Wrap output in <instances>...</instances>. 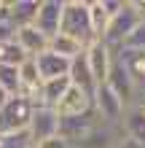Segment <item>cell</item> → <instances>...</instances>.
Returning <instances> with one entry per match:
<instances>
[{
	"label": "cell",
	"mask_w": 145,
	"mask_h": 148,
	"mask_svg": "<svg viewBox=\"0 0 145 148\" xmlns=\"http://www.w3.org/2000/svg\"><path fill=\"white\" fill-rule=\"evenodd\" d=\"M62 35L75 38L83 46H91L97 38L91 32V19H89V0H65V11H62Z\"/></svg>",
	"instance_id": "1"
},
{
	"label": "cell",
	"mask_w": 145,
	"mask_h": 148,
	"mask_svg": "<svg viewBox=\"0 0 145 148\" xmlns=\"http://www.w3.org/2000/svg\"><path fill=\"white\" fill-rule=\"evenodd\" d=\"M140 24H142V14L137 11V3H134V0H124V8L110 19L108 32H105V38H102V40H105L108 46L113 49V54H116V51L124 49L126 38H129Z\"/></svg>",
	"instance_id": "2"
},
{
	"label": "cell",
	"mask_w": 145,
	"mask_h": 148,
	"mask_svg": "<svg viewBox=\"0 0 145 148\" xmlns=\"http://www.w3.org/2000/svg\"><path fill=\"white\" fill-rule=\"evenodd\" d=\"M35 105L27 97H11L0 110V135H11V132H24L32 121Z\"/></svg>",
	"instance_id": "3"
},
{
	"label": "cell",
	"mask_w": 145,
	"mask_h": 148,
	"mask_svg": "<svg viewBox=\"0 0 145 148\" xmlns=\"http://www.w3.org/2000/svg\"><path fill=\"white\" fill-rule=\"evenodd\" d=\"M124 113H126V105L121 102V97L108 84L97 86V92H94V116H97V121H102L108 127H121Z\"/></svg>",
	"instance_id": "4"
},
{
	"label": "cell",
	"mask_w": 145,
	"mask_h": 148,
	"mask_svg": "<svg viewBox=\"0 0 145 148\" xmlns=\"http://www.w3.org/2000/svg\"><path fill=\"white\" fill-rule=\"evenodd\" d=\"M27 132H30V137H32V145L48 143L51 137L59 135V113H57L54 108H35Z\"/></svg>",
	"instance_id": "5"
},
{
	"label": "cell",
	"mask_w": 145,
	"mask_h": 148,
	"mask_svg": "<svg viewBox=\"0 0 145 148\" xmlns=\"http://www.w3.org/2000/svg\"><path fill=\"white\" fill-rule=\"evenodd\" d=\"M108 86L113 89L121 102L126 108L134 105V102H140V92H137V84L132 81V75L126 73V67L121 65V59L113 57V65H110V75H108Z\"/></svg>",
	"instance_id": "6"
},
{
	"label": "cell",
	"mask_w": 145,
	"mask_h": 148,
	"mask_svg": "<svg viewBox=\"0 0 145 148\" xmlns=\"http://www.w3.org/2000/svg\"><path fill=\"white\" fill-rule=\"evenodd\" d=\"M97 127V116L94 110L86 113V116H59V137L67 140L73 148L81 140H86V135Z\"/></svg>",
	"instance_id": "7"
},
{
	"label": "cell",
	"mask_w": 145,
	"mask_h": 148,
	"mask_svg": "<svg viewBox=\"0 0 145 148\" xmlns=\"http://www.w3.org/2000/svg\"><path fill=\"white\" fill-rule=\"evenodd\" d=\"M113 57H116V54H113V49H110L105 40H94V43L86 49V62H89V70H91V75H94L97 86L108 84Z\"/></svg>",
	"instance_id": "8"
},
{
	"label": "cell",
	"mask_w": 145,
	"mask_h": 148,
	"mask_svg": "<svg viewBox=\"0 0 145 148\" xmlns=\"http://www.w3.org/2000/svg\"><path fill=\"white\" fill-rule=\"evenodd\" d=\"M62 11H65V0H40L38 16H35V27L51 40L54 35H59L62 27Z\"/></svg>",
	"instance_id": "9"
},
{
	"label": "cell",
	"mask_w": 145,
	"mask_h": 148,
	"mask_svg": "<svg viewBox=\"0 0 145 148\" xmlns=\"http://www.w3.org/2000/svg\"><path fill=\"white\" fill-rule=\"evenodd\" d=\"M59 116H86L94 110V97H89L83 89L70 84V89L65 92V97L59 100V105L54 108Z\"/></svg>",
	"instance_id": "10"
},
{
	"label": "cell",
	"mask_w": 145,
	"mask_h": 148,
	"mask_svg": "<svg viewBox=\"0 0 145 148\" xmlns=\"http://www.w3.org/2000/svg\"><path fill=\"white\" fill-rule=\"evenodd\" d=\"M124 132L132 143H137L140 148H145V105L142 102H134V105L126 108L124 113Z\"/></svg>",
	"instance_id": "11"
},
{
	"label": "cell",
	"mask_w": 145,
	"mask_h": 148,
	"mask_svg": "<svg viewBox=\"0 0 145 148\" xmlns=\"http://www.w3.org/2000/svg\"><path fill=\"white\" fill-rule=\"evenodd\" d=\"M32 59H35V65H38V73H40V78H43V81L65 78L67 73H70V59L59 57V54H54V51H43V54L32 57Z\"/></svg>",
	"instance_id": "12"
},
{
	"label": "cell",
	"mask_w": 145,
	"mask_h": 148,
	"mask_svg": "<svg viewBox=\"0 0 145 148\" xmlns=\"http://www.w3.org/2000/svg\"><path fill=\"white\" fill-rule=\"evenodd\" d=\"M16 40H19V46L24 49V54L27 57H38L43 54V51H48V38L40 32L35 24H27V27H16Z\"/></svg>",
	"instance_id": "13"
},
{
	"label": "cell",
	"mask_w": 145,
	"mask_h": 148,
	"mask_svg": "<svg viewBox=\"0 0 145 148\" xmlns=\"http://www.w3.org/2000/svg\"><path fill=\"white\" fill-rule=\"evenodd\" d=\"M67 78H70V84H73V86H78V89H83L89 97H94V92H97V81H94V75H91V70H89L86 51L70 62V73H67Z\"/></svg>",
	"instance_id": "14"
},
{
	"label": "cell",
	"mask_w": 145,
	"mask_h": 148,
	"mask_svg": "<svg viewBox=\"0 0 145 148\" xmlns=\"http://www.w3.org/2000/svg\"><path fill=\"white\" fill-rule=\"evenodd\" d=\"M116 57L121 59V65L126 67V73L132 75V81L137 84V92H140V86L145 84V51L121 49V51H116Z\"/></svg>",
	"instance_id": "15"
},
{
	"label": "cell",
	"mask_w": 145,
	"mask_h": 148,
	"mask_svg": "<svg viewBox=\"0 0 145 148\" xmlns=\"http://www.w3.org/2000/svg\"><path fill=\"white\" fill-rule=\"evenodd\" d=\"M40 0H11V19L16 27H27V24H35Z\"/></svg>",
	"instance_id": "16"
},
{
	"label": "cell",
	"mask_w": 145,
	"mask_h": 148,
	"mask_svg": "<svg viewBox=\"0 0 145 148\" xmlns=\"http://www.w3.org/2000/svg\"><path fill=\"white\" fill-rule=\"evenodd\" d=\"M48 51H54V54H59V57H65V59H70V62H73L75 57H81L83 51H86V46H83V43H78L75 38L62 35V32H59V35H54V38H51Z\"/></svg>",
	"instance_id": "17"
},
{
	"label": "cell",
	"mask_w": 145,
	"mask_h": 148,
	"mask_svg": "<svg viewBox=\"0 0 145 148\" xmlns=\"http://www.w3.org/2000/svg\"><path fill=\"white\" fill-rule=\"evenodd\" d=\"M89 19H91V32H94V38L102 40L105 32H108V24H110V14L105 11L102 0H89Z\"/></svg>",
	"instance_id": "18"
},
{
	"label": "cell",
	"mask_w": 145,
	"mask_h": 148,
	"mask_svg": "<svg viewBox=\"0 0 145 148\" xmlns=\"http://www.w3.org/2000/svg\"><path fill=\"white\" fill-rule=\"evenodd\" d=\"M27 54H24V49L19 46V40H5V43H0V65H8V67H19L27 62Z\"/></svg>",
	"instance_id": "19"
},
{
	"label": "cell",
	"mask_w": 145,
	"mask_h": 148,
	"mask_svg": "<svg viewBox=\"0 0 145 148\" xmlns=\"http://www.w3.org/2000/svg\"><path fill=\"white\" fill-rule=\"evenodd\" d=\"M0 86L11 94V97H19L22 94V81H19V67H8L0 65Z\"/></svg>",
	"instance_id": "20"
},
{
	"label": "cell",
	"mask_w": 145,
	"mask_h": 148,
	"mask_svg": "<svg viewBox=\"0 0 145 148\" xmlns=\"http://www.w3.org/2000/svg\"><path fill=\"white\" fill-rule=\"evenodd\" d=\"M0 148H32L30 132H11V135H0Z\"/></svg>",
	"instance_id": "21"
},
{
	"label": "cell",
	"mask_w": 145,
	"mask_h": 148,
	"mask_svg": "<svg viewBox=\"0 0 145 148\" xmlns=\"http://www.w3.org/2000/svg\"><path fill=\"white\" fill-rule=\"evenodd\" d=\"M124 49H134V51H145V19H142V24L137 30L132 32L129 38H126V43H124Z\"/></svg>",
	"instance_id": "22"
},
{
	"label": "cell",
	"mask_w": 145,
	"mask_h": 148,
	"mask_svg": "<svg viewBox=\"0 0 145 148\" xmlns=\"http://www.w3.org/2000/svg\"><path fill=\"white\" fill-rule=\"evenodd\" d=\"M40 148H73V145H70V143H67V140H62V137H59V135H57V137H51V140H48V143H43V145H40Z\"/></svg>",
	"instance_id": "23"
},
{
	"label": "cell",
	"mask_w": 145,
	"mask_h": 148,
	"mask_svg": "<svg viewBox=\"0 0 145 148\" xmlns=\"http://www.w3.org/2000/svg\"><path fill=\"white\" fill-rule=\"evenodd\" d=\"M8 100H11V94H8V92L3 89V86H0V110H3V105H5Z\"/></svg>",
	"instance_id": "24"
},
{
	"label": "cell",
	"mask_w": 145,
	"mask_h": 148,
	"mask_svg": "<svg viewBox=\"0 0 145 148\" xmlns=\"http://www.w3.org/2000/svg\"><path fill=\"white\" fill-rule=\"evenodd\" d=\"M32 148H40V145H32Z\"/></svg>",
	"instance_id": "25"
},
{
	"label": "cell",
	"mask_w": 145,
	"mask_h": 148,
	"mask_svg": "<svg viewBox=\"0 0 145 148\" xmlns=\"http://www.w3.org/2000/svg\"><path fill=\"white\" fill-rule=\"evenodd\" d=\"M142 105H145V100H142Z\"/></svg>",
	"instance_id": "26"
}]
</instances>
